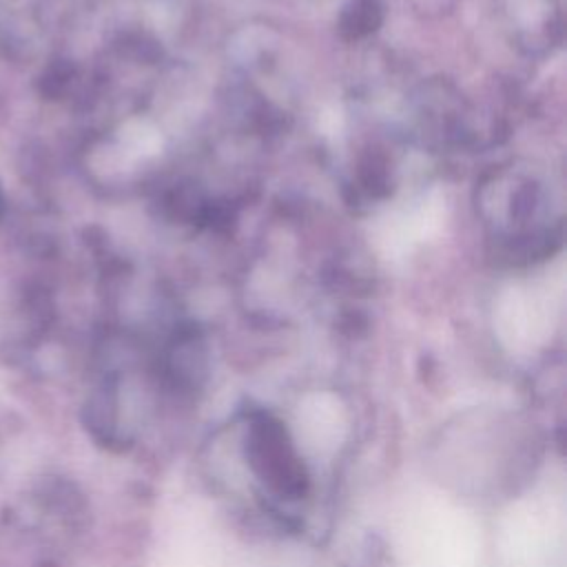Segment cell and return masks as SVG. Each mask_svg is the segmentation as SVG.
<instances>
[{
    "label": "cell",
    "instance_id": "6da1fadb",
    "mask_svg": "<svg viewBox=\"0 0 567 567\" xmlns=\"http://www.w3.org/2000/svg\"><path fill=\"white\" fill-rule=\"evenodd\" d=\"M248 458L255 472L279 494L301 496L308 485L301 461L292 454L284 425L272 416H257L250 425Z\"/></svg>",
    "mask_w": 567,
    "mask_h": 567
}]
</instances>
